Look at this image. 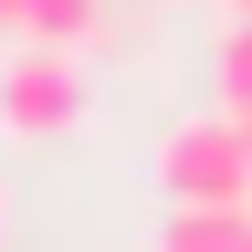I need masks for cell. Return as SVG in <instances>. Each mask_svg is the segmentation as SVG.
Returning a JSON list of instances; mask_svg holds the SVG:
<instances>
[{
  "instance_id": "1",
  "label": "cell",
  "mask_w": 252,
  "mask_h": 252,
  "mask_svg": "<svg viewBox=\"0 0 252 252\" xmlns=\"http://www.w3.org/2000/svg\"><path fill=\"white\" fill-rule=\"evenodd\" d=\"M158 179H168L179 210H252V147L231 116H179L168 137H158Z\"/></svg>"
},
{
  "instance_id": "2",
  "label": "cell",
  "mask_w": 252,
  "mask_h": 252,
  "mask_svg": "<svg viewBox=\"0 0 252 252\" xmlns=\"http://www.w3.org/2000/svg\"><path fill=\"white\" fill-rule=\"evenodd\" d=\"M94 105V84H84V63L74 53H53V42H21L11 63H0V126H11L21 147H42V137H74Z\"/></svg>"
},
{
  "instance_id": "3",
  "label": "cell",
  "mask_w": 252,
  "mask_h": 252,
  "mask_svg": "<svg viewBox=\"0 0 252 252\" xmlns=\"http://www.w3.org/2000/svg\"><path fill=\"white\" fill-rule=\"evenodd\" d=\"M105 11H116V0H21V42H53V53H84L94 42V32H105Z\"/></svg>"
},
{
  "instance_id": "4",
  "label": "cell",
  "mask_w": 252,
  "mask_h": 252,
  "mask_svg": "<svg viewBox=\"0 0 252 252\" xmlns=\"http://www.w3.org/2000/svg\"><path fill=\"white\" fill-rule=\"evenodd\" d=\"M252 242V210H168L158 252H242Z\"/></svg>"
},
{
  "instance_id": "5",
  "label": "cell",
  "mask_w": 252,
  "mask_h": 252,
  "mask_svg": "<svg viewBox=\"0 0 252 252\" xmlns=\"http://www.w3.org/2000/svg\"><path fill=\"white\" fill-rule=\"evenodd\" d=\"M220 116H252V21L220 32Z\"/></svg>"
},
{
  "instance_id": "6",
  "label": "cell",
  "mask_w": 252,
  "mask_h": 252,
  "mask_svg": "<svg viewBox=\"0 0 252 252\" xmlns=\"http://www.w3.org/2000/svg\"><path fill=\"white\" fill-rule=\"evenodd\" d=\"M0 21H21V0H0Z\"/></svg>"
},
{
  "instance_id": "7",
  "label": "cell",
  "mask_w": 252,
  "mask_h": 252,
  "mask_svg": "<svg viewBox=\"0 0 252 252\" xmlns=\"http://www.w3.org/2000/svg\"><path fill=\"white\" fill-rule=\"evenodd\" d=\"M231 21H252V0H231Z\"/></svg>"
},
{
  "instance_id": "8",
  "label": "cell",
  "mask_w": 252,
  "mask_h": 252,
  "mask_svg": "<svg viewBox=\"0 0 252 252\" xmlns=\"http://www.w3.org/2000/svg\"><path fill=\"white\" fill-rule=\"evenodd\" d=\"M231 126H242V147H252V116H231Z\"/></svg>"
},
{
  "instance_id": "9",
  "label": "cell",
  "mask_w": 252,
  "mask_h": 252,
  "mask_svg": "<svg viewBox=\"0 0 252 252\" xmlns=\"http://www.w3.org/2000/svg\"><path fill=\"white\" fill-rule=\"evenodd\" d=\"M0 231H11V200H0Z\"/></svg>"
},
{
  "instance_id": "10",
  "label": "cell",
  "mask_w": 252,
  "mask_h": 252,
  "mask_svg": "<svg viewBox=\"0 0 252 252\" xmlns=\"http://www.w3.org/2000/svg\"><path fill=\"white\" fill-rule=\"evenodd\" d=\"M242 252H252V242H242Z\"/></svg>"
}]
</instances>
